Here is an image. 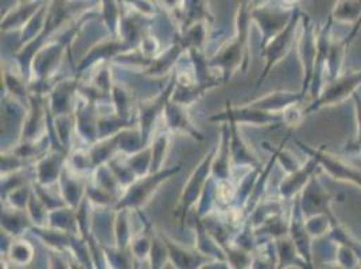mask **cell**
Masks as SVG:
<instances>
[{"instance_id": "obj_46", "label": "cell", "mask_w": 361, "mask_h": 269, "mask_svg": "<svg viewBox=\"0 0 361 269\" xmlns=\"http://www.w3.org/2000/svg\"><path fill=\"white\" fill-rule=\"evenodd\" d=\"M286 3H294V1H297V0H285Z\"/></svg>"}, {"instance_id": "obj_14", "label": "cell", "mask_w": 361, "mask_h": 269, "mask_svg": "<svg viewBox=\"0 0 361 269\" xmlns=\"http://www.w3.org/2000/svg\"><path fill=\"white\" fill-rule=\"evenodd\" d=\"M251 20L255 23L260 31V50L264 49V46L270 42L271 39L279 34L287 26V23L290 22L291 16L290 14H283V13H278V11H272L269 8H259L254 7L250 11Z\"/></svg>"}, {"instance_id": "obj_32", "label": "cell", "mask_w": 361, "mask_h": 269, "mask_svg": "<svg viewBox=\"0 0 361 269\" xmlns=\"http://www.w3.org/2000/svg\"><path fill=\"white\" fill-rule=\"evenodd\" d=\"M4 254H7V257L13 264L25 267L31 264V261L34 260L35 251L29 241L18 237V239H13V242L8 245Z\"/></svg>"}, {"instance_id": "obj_35", "label": "cell", "mask_w": 361, "mask_h": 269, "mask_svg": "<svg viewBox=\"0 0 361 269\" xmlns=\"http://www.w3.org/2000/svg\"><path fill=\"white\" fill-rule=\"evenodd\" d=\"M361 15V0H341L333 13V18L341 23L359 25Z\"/></svg>"}, {"instance_id": "obj_34", "label": "cell", "mask_w": 361, "mask_h": 269, "mask_svg": "<svg viewBox=\"0 0 361 269\" xmlns=\"http://www.w3.org/2000/svg\"><path fill=\"white\" fill-rule=\"evenodd\" d=\"M178 39L180 44L185 46L188 50L189 49H201L204 50V46L207 44L208 39V30H207V25L200 20L196 22L180 31Z\"/></svg>"}, {"instance_id": "obj_40", "label": "cell", "mask_w": 361, "mask_h": 269, "mask_svg": "<svg viewBox=\"0 0 361 269\" xmlns=\"http://www.w3.org/2000/svg\"><path fill=\"white\" fill-rule=\"evenodd\" d=\"M149 261H150L151 268H164L166 263H169L167 248H166L165 242L159 237L158 230H155Z\"/></svg>"}, {"instance_id": "obj_4", "label": "cell", "mask_w": 361, "mask_h": 269, "mask_svg": "<svg viewBox=\"0 0 361 269\" xmlns=\"http://www.w3.org/2000/svg\"><path fill=\"white\" fill-rule=\"evenodd\" d=\"M211 123H235L241 125L252 127H271L283 124L282 113H272L263 109H259L254 105L244 104L240 106L226 103L223 112H217L209 118Z\"/></svg>"}, {"instance_id": "obj_27", "label": "cell", "mask_w": 361, "mask_h": 269, "mask_svg": "<svg viewBox=\"0 0 361 269\" xmlns=\"http://www.w3.org/2000/svg\"><path fill=\"white\" fill-rule=\"evenodd\" d=\"M112 230H114L112 232L114 245L121 249H128L131 239L134 237V233L131 229V210H115Z\"/></svg>"}, {"instance_id": "obj_45", "label": "cell", "mask_w": 361, "mask_h": 269, "mask_svg": "<svg viewBox=\"0 0 361 269\" xmlns=\"http://www.w3.org/2000/svg\"><path fill=\"white\" fill-rule=\"evenodd\" d=\"M355 146H356V149H357L359 146H361V139L360 140H356V142H355Z\"/></svg>"}, {"instance_id": "obj_19", "label": "cell", "mask_w": 361, "mask_h": 269, "mask_svg": "<svg viewBox=\"0 0 361 269\" xmlns=\"http://www.w3.org/2000/svg\"><path fill=\"white\" fill-rule=\"evenodd\" d=\"M87 186L88 182L82 180V175L75 173L69 165H65L59 180V187L60 194L68 204V206L75 210L80 206V204L87 196Z\"/></svg>"}, {"instance_id": "obj_3", "label": "cell", "mask_w": 361, "mask_h": 269, "mask_svg": "<svg viewBox=\"0 0 361 269\" xmlns=\"http://www.w3.org/2000/svg\"><path fill=\"white\" fill-rule=\"evenodd\" d=\"M216 149H217V144L213 146L211 150L205 154V156L201 159V162L195 167V170L189 175V180L185 183L180 192L177 210L174 213L180 227L185 225V220L188 218L190 210H195L196 208L201 195L204 193V189L212 177V163H213Z\"/></svg>"}, {"instance_id": "obj_11", "label": "cell", "mask_w": 361, "mask_h": 269, "mask_svg": "<svg viewBox=\"0 0 361 269\" xmlns=\"http://www.w3.org/2000/svg\"><path fill=\"white\" fill-rule=\"evenodd\" d=\"M295 46L303 69L301 92L306 96L312 85L317 57V32L312 26H309L307 23L303 25Z\"/></svg>"}, {"instance_id": "obj_26", "label": "cell", "mask_w": 361, "mask_h": 269, "mask_svg": "<svg viewBox=\"0 0 361 269\" xmlns=\"http://www.w3.org/2000/svg\"><path fill=\"white\" fill-rule=\"evenodd\" d=\"M275 251H276V267L278 268H288V267H300L303 268L306 263L302 260L294 242L290 236L274 239Z\"/></svg>"}, {"instance_id": "obj_28", "label": "cell", "mask_w": 361, "mask_h": 269, "mask_svg": "<svg viewBox=\"0 0 361 269\" xmlns=\"http://www.w3.org/2000/svg\"><path fill=\"white\" fill-rule=\"evenodd\" d=\"M38 10H39V1L22 3L20 8L18 11L10 14V15H6L4 19H1V30L10 31L23 29L30 22L31 18L37 14Z\"/></svg>"}, {"instance_id": "obj_5", "label": "cell", "mask_w": 361, "mask_h": 269, "mask_svg": "<svg viewBox=\"0 0 361 269\" xmlns=\"http://www.w3.org/2000/svg\"><path fill=\"white\" fill-rule=\"evenodd\" d=\"M359 87H361V69L345 75H340L337 78L328 81L326 85H324L317 99L313 100L309 108H306L305 112L310 113L322 108L343 104L345 100L350 99L356 93V89Z\"/></svg>"}, {"instance_id": "obj_38", "label": "cell", "mask_w": 361, "mask_h": 269, "mask_svg": "<svg viewBox=\"0 0 361 269\" xmlns=\"http://www.w3.org/2000/svg\"><path fill=\"white\" fill-rule=\"evenodd\" d=\"M68 165L80 175H85V174H92L94 171V165L90 159V152L88 150L75 151L72 154H69L68 156Z\"/></svg>"}, {"instance_id": "obj_12", "label": "cell", "mask_w": 361, "mask_h": 269, "mask_svg": "<svg viewBox=\"0 0 361 269\" xmlns=\"http://www.w3.org/2000/svg\"><path fill=\"white\" fill-rule=\"evenodd\" d=\"M188 109V106L170 100L166 105L165 112L162 116L165 127L171 134H185L196 142H204L205 137L198 131Z\"/></svg>"}, {"instance_id": "obj_25", "label": "cell", "mask_w": 361, "mask_h": 269, "mask_svg": "<svg viewBox=\"0 0 361 269\" xmlns=\"http://www.w3.org/2000/svg\"><path fill=\"white\" fill-rule=\"evenodd\" d=\"M119 134L108 136L104 139L97 140L90 146L88 152H90V159L93 162L94 167L106 165L111 159H114L118 154H121V143H119Z\"/></svg>"}, {"instance_id": "obj_24", "label": "cell", "mask_w": 361, "mask_h": 269, "mask_svg": "<svg viewBox=\"0 0 361 269\" xmlns=\"http://www.w3.org/2000/svg\"><path fill=\"white\" fill-rule=\"evenodd\" d=\"M170 143H171V132L164 127L159 130H155L151 137V173H157L164 168L167 154L170 151Z\"/></svg>"}, {"instance_id": "obj_37", "label": "cell", "mask_w": 361, "mask_h": 269, "mask_svg": "<svg viewBox=\"0 0 361 269\" xmlns=\"http://www.w3.org/2000/svg\"><path fill=\"white\" fill-rule=\"evenodd\" d=\"M127 163L133 173L135 174L136 178L145 177L151 173V150L150 146H146L137 152H134L131 155H126Z\"/></svg>"}, {"instance_id": "obj_41", "label": "cell", "mask_w": 361, "mask_h": 269, "mask_svg": "<svg viewBox=\"0 0 361 269\" xmlns=\"http://www.w3.org/2000/svg\"><path fill=\"white\" fill-rule=\"evenodd\" d=\"M26 161L27 159L19 156L14 151H6L4 154H1V177L14 174L16 171H22L26 165Z\"/></svg>"}, {"instance_id": "obj_2", "label": "cell", "mask_w": 361, "mask_h": 269, "mask_svg": "<svg viewBox=\"0 0 361 269\" xmlns=\"http://www.w3.org/2000/svg\"><path fill=\"white\" fill-rule=\"evenodd\" d=\"M180 171V165L164 167L157 173H150L145 177L136 178L121 194L112 209H127L131 211L142 210L150 204L152 196L158 193L161 186L176 177Z\"/></svg>"}, {"instance_id": "obj_1", "label": "cell", "mask_w": 361, "mask_h": 269, "mask_svg": "<svg viewBox=\"0 0 361 269\" xmlns=\"http://www.w3.org/2000/svg\"><path fill=\"white\" fill-rule=\"evenodd\" d=\"M250 11L240 7L236 14L235 35L221 46L214 56L209 58L212 68L220 73L223 82L226 84L239 70L245 72L248 65V44H250Z\"/></svg>"}, {"instance_id": "obj_39", "label": "cell", "mask_w": 361, "mask_h": 269, "mask_svg": "<svg viewBox=\"0 0 361 269\" xmlns=\"http://www.w3.org/2000/svg\"><path fill=\"white\" fill-rule=\"evenodd\" d=\"M90 84L93 87H96L97 89L103 90L108 94H111V90H112V87H114L115 82L112 80V72H111V68L108 66L106 61L102 62L99 69L93 73Z\"/></svg>"}, {"instance_id": "obj_10", "label": "cell", "mask_w": 361, "mask_h": 269, "mask_svg": "<svg viewBox=\"0 0 361 269\" xmlns=\"http://www.w3.org/2000/svg\"><path fill=\"white\" fill-rule=\"evenodd\" d=\"M68 151L51 149L35 159L34 163V180L42 186L59 184L61 174L68 165Z\"/></svg>"}, {"instance_id": "obj_15", "label": "cell", "mask_w": 361, "mask_h": 269, "mask_svg": "<svg viewBox=\"0 0 361 269\" xmlns=\"http://www.w3.org/2000/svg\"><path fill=\"white\" fill-rule=\"evenodd\" d=\"M318 170H321V167L316 159L309 156L307 162H305L298 170L287 174L286 178L282 180L279 184V198L283 201H291L298 196Z\"/></svg>"}, {"instance_id": "obj_8", "label": "cell", "mask_w": 361, "mask_h": 269, "mask_svg": "<svg viewBox=\"0 0 361 269\" xmlns=\"http://www.w3.org/2000/svg\"><path fill=\"white\" fill-rule=\"evenodd\" d=\"M174 88H176V75L171 77L165 89L162 90L155 99L142 101L137 104V113H136L137 127L140 130V134L146 146H149L152 134L155 132L157 121L161 116H164L166 105L170 101Z\"/></svg>"}, {"instance_id": "obj_18", "label": "cell", "mask_w": 361, "mask_h": 269, "mask_svg": "<svg viewBox=\"0 0 361 269\" xmlns=\"http://www.w3.org/2000/svg\"><path fill=\"white\" fill-rule=\"evenodd\" d=\"M186 51L188 49L182 45L180 39L177 38L171 45L151 60L150 65L143 70V73L151 78L165 77L173 70V68H176L180 63V58L186 54Z\"/></svg>"}, {"instance_id": "obj_29", "label": "cell", "mask_w": 361, "mask_h": 269, "mask_svg": "<svg viewBox=\"0 0 361 269\" xmlns=\"http://www.w3.org/2000/svg\"><path fill=\"white\" fill-rule=\"evenodd\" d=\"M46 226L63 230L68 233L80 234L77 218H75V210L72 209L71 206H62L59 209L50 210Z\"/></svg>"}, {"instance_id": "obj_31", "label": "cell", "mask_w": 361, "mask_h": 269, "mask_svg": "<svg viewBox=\"0 0 361 269\" xmlns=\"http://www.w3.org/2000/svg\"><path fill=\"white\" fill-rule=\"evenodd\" d=\"M92 182L96 183L97 186L103 187L106 192H109L111 194L115 195L118 199L121 198L124 189L121 184V182L116 178L115 173L112 171V168L106 165H99L94 168V171L92 173Z\"/></svg>"}, {"instance_id": "obj_17", "label": "cell", "mask_w": 361, "mask_h": 269, "mask_svg": "<svg viewBox=\"0 0 361 269\" xmlns=\"http://www.w3.org/2000/svg\"><path fill=\"white\" fill-rule=\"evenodd\" d=\"M78 80H62L49 93V112L51 116L73 113L75 93L78 92Z\"/></svg>"}, {"instance_id": "obj_44", "label": "cell", "mask_w": 361, "mask_h": 269, "mask_svg": "<svg viewBox=\"0 0 361 269\" xmlns=\"http://www.w3.org/2000/svg\"><path fill=\"white\" fill-rule=\"evenodd\" d=\"M353 101H355V109H356V123H357V137L356 140L361 139V96L356 92L352 96Z\"/></svg>"}, {"instance_id": "obj_33", "label": "cell", "mask_w": 361, "mask_h": 269, "mask_svg": "<svg viewBox=\"0 0 361 269\" xmlns=\"http://www.w3.org/2000/svg\"><path fill=\"white\" fill-rule=\"evenodd\" d=\"M111 106L115 113L121 119L131 121V106H133V93L124 85L114 84L111 90Z\"/></svg>"}, {"instance_id": "obj_36", "label": "cell", "mask_w": 361, "mask_h": 269, "mask_svg": "<svg viewBox=\"0 0 361 269\" xmlns=\"http://www.w3.org/2000/svg\"><path fill=\"white\" fill-rule=\"evenodd\" d=\"M334 221H337L336 217H331L328 214H316L305 218V227L312 239H319L331 232V224Z\"/></svg>"}, {"instance_id": "obj_30", "label": "cell", "mask_w": 361, "mask_h": 269, "mask_svg": "<svg viewBox=\"0 0 361 269\" xmlns=\"http://www.w3.org/2000/svg\"><path fill=\"white\" fill-rule=\"evenodd\" d=\"M1 78L7 93L11 96L13 100H16L20 104L29 103L30 90L27 89V85L22 75H18L16 72H11V69L4 68L1 72Z\"/></svg>"}, {"instance_id": "obj_6", "label": "cell", "mask_w": 361, "mask_h": 269, "mask_svg": "<svg viewBox=\"0 0 361 269\" xmlns=\"http://www.w3.org/2000/svg\"><path fill=\"white\" fill-rule=\"evenodd\" d=\"M300 18L301 16L298 15L297 13L293 14L286 27L279 34H276L262 50V56L266 60V65H264L263 73L257 80V87H260L264 82V80L270 75L272 68H275L281 61L286 57L287 54L290 53L291 47L297 45V39H298L297 30L300 26Z\"/></svg>"}, {"instance_id": "obj_22", "label": "cell", "mask_w": 361, "mask_h": 269, "mask_svg": "<svg viewBox=\"0 0 361 269\" xmlns=\"http://www.w3.org/2000/svg\"><path fill=\"white\" fill-rule=\"evenodd\" d=\"M34 224L26 210H18L4 205L1 210V230L13 239L22 237Z\"/></svg>"}, {"instance_id": "obj_42", "label": "cell", "mask_w": 361, "mask_h": 269, "mask_svg": "<svg viewBox=\"0 0 361 269\" xmlns=\"http://www.w3.org/2000/svg\"><path fill=\"white\" fill-rule=\"evenodd\" d=\"M285 144H286V140L283 142V144H281L276 149V163L282 165V168H285L287 174H290V173H293V171H295V170L302 167L305 162H301L290 151H287L285 149Z\"/></svg>"}, {"instance_id": "obj_16", "label": "cell", "mask_w": 361, "mask_h": 269, "mask_svg": "<svg viewBox=\"0 0 361 269\" xmlns=\"http://www.w3.org/2000/svg\"><path fill=\"white\" fill-rule=\"evenodd\" d=\"M229 125V147L233 170L238 168H260L263 167L262 162L257 159L255 152L247 144L244 137L241 136L240 127L235 123H228Z\"/></svg>"}, {"instance_id": "obj_20", "label": "cell", "mask_w": 361, "mask_h": 269, "mask_svg": "<svg viewBox=\"0 0 361 269\" xmlns=\"http://www.w3.org/2000/svg\"><path fill=\"white\" fill-rule=\"evenodd\" d=\"M233 173L231 147H229V125L221 123L220 140L217 143L216 154L212 163V177L216 180H231Z\"/></svg>"}, {"instance_id": "obj_9", "label": "cell", "mask_w": 361, "mask_h": 269, "mask_svg": "<svg viewBox=\"0 0 361 269\" xmlns=\"http://www.w3.org/2000/svg\"><path fill=\"white\" fill-rule=\"evenodd\" d=\"M298 199L303 218L316 214H328L334 217L331 209L333 196L329 194V192L325 189L324 183L317 175H313V178L309 180L301 194L298 195Z\"/></svg>"}, {"instance_id": "obj_7", "label": "cell", "mask_w": 361, "mask_h": 269, "mask_svg": "<svg viewBox=\"0 0 361 269\" xmlns=\"http://www.w3.org/2000/svg\"><path fill=\"white\" fill-rule=\"evenodd\" d=\"M295 143L306 155L314 158L321 170H324L331 178L338 182L355 184L361 189V171L359 168L348 165L345 161L331 155L328 151L322 149H312L297 139H295Z\"/></svg>"}, {"instance_id": "obj_13", "label": "cell", "mask_w": 361, "mask_h": 269, "mask_svg": "<svg viewBox=\"0 0 361 269\" xmlns=\"http://www.w3.org/2000/svg\"><path fill=\"white\" fill-rule=\"evenodd\" d=\"M158 234L165 242L167 254H169V263H171L174 268H204L208 263H211V258L200 254L196 248L189 249L161 230H158Z\"/></svg>"}, {"instance_id": "obj_23", "label": "cell", "mask_w": 361, "mask_h": 269, "mask_svg": "<svg viewBox=\"0 0 361 269\" xmlns=\"http://www.w3.org/2000/svg\"><path fill=\"white\" fill-rule=\"evenodd\" d=\"M195 233H196V246L195 248L200 254L209 257L211 260H216V261H228L226 251L208 232V229L202 223V218L198 215L195 217Z\"/></svg>"}, {"instance_id": "obj_21", "label": "cell", "mask_w": 361, "mask_h": 269, "mask_svg": "<svg viewBox=\"0 0 361 269\" xmlns=\"http://www.w3.org/2000/svg\"><path fill=\"white\" fill-rule=\"evenodd\" d=\"M303 99H305V94L301 90L300 92L275 90L260 99H256L250 104L272 113H282L290 105L300 104Z\"/></svg>"}, {"instance_id": "obj_43", "label": "cell", "mask_w": 361, "mask_h": 269, "mask_svg": "<svg viewBox=\"0 0 361 269\" xmlns=\"http://www.w3.org/2000/svg\"><path fill=\"white\" fill-rule=\"evenodd\" d=\"M305 111H302L300 104L290 105L282 112L283 116V124H286L288 127H298L303 121L305 118Z\"/></svg>"}]
</instances>
